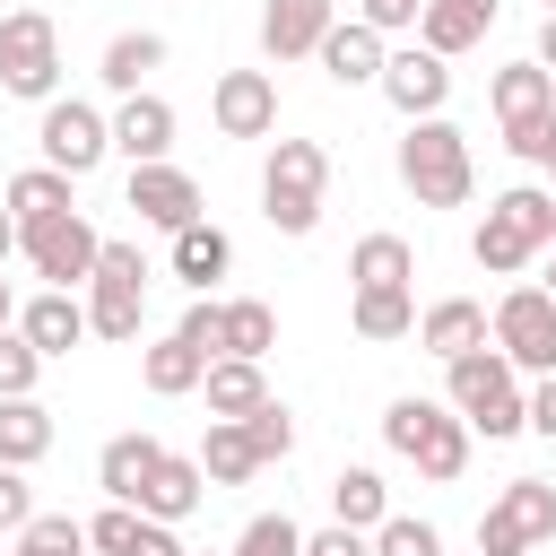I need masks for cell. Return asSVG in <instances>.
<instances>
[{"mask_svg":"<svg viewBox=\"0 0 556 556\" xmlns=\"http://www.w3.org/2000/svg\"><path fill=\"white\" fill-rule=\"evenodd\" d=\"M547 243H556V191L513 182V191L486 200V217H478V235H469V261H478L486 278H521Z\"/></svg>","mask_w":556,"mask_h":556,"instance_id":"obj_1","label":"cell"},{"mask_svg":"<svg viewBox=\"0 0 556 556\" xmlns=\"http://www.w3.org/2000/svg\"><path fill=\"white\" fill-rule=\"evenodd\" d=\"M382 443L400 452V460H417V478H434V486H452L460 469H469V417L460 408H443V400H417V391H400L391 408H382Z\"/></svg>","mask_w":556,"mask_h":556,"instance_id":"obj_2","label":"cell"},{"mask_svg":"<svg viewBox=\"0 0 556 556\" xmlns=\"http://www.w3.org/2000/svg\"><path fill=\"white\" fill-rule=\"evenodd\" d=\"M400 182L417 191V208H469V182H478V165H469V130L443 122V113L408 122V139H400Z\"/></svg>","mask_w":556,"mask_h":556,"instance_id":"obj_3","label":"cell"},{"mask_svg":"<svg viewBox=\"0 0 556 556\" xmlns=\"http://www.w3.org/2000/svg\"><path fill=\"white\" fill-rule=\"evenodd\" d=\"M443 382H452V408L469 417V434H486V443L521 434V374L504 365V348H495V339H486V348L443 356Z\"/></svg>","mask_w":556,"mask_h":556,"instance_id":"obj_4","label":"cell"},{"mask_svg":"<svg viewBox=\"0 0 556 556\" xmlns=\"http://www.w3.org/2000/svg\"><path fill=\"white\" fill-rule=\"evenodd\" d=\"M321 191H330V148L321 139H278L261 165V217L278 235H313L321 226Z\"/></svg>","mask_w":556,"mask_h":556,"instance_id":"obj_5","label":"cell"},{"mask_svg":"<svg viewBox=\"0 0 556 556\" xmlns=\"http://www.w3.org/2000/svg\"><path fill=\"white\" fill-rule=\"evenodd\" d=\"M139 313H148V261L139 243H104L96 269H87V339H139Z\"/></svg>","mask_w":556,"mask_h":556,"instance_id":"obj_6","label":"cell"},{"mask_svg":"<svg viewBox=\"0 0 556 556\" xmlns=\"http://www.w3.org/2000/svg\"><path fill=\"white\" fill-rule=\"evenodd\" d=\"M0 96H26V104L61 96V26L43 9H9L0 17Z\"/></svg>","mask_w":556,"mask_h":556,"instance_id":"obj_7","label":"cell"},{"mask_svg":"<svg viewBox=\"0 0 556 556\" xmlns=\"http://www.w3.org/2000/svg\"><path fill=\"white\" fill-rule=\"evenodd\" d=\"M486 104H495V130H504V148L530 165V156H539V130L556 122V70H539V61H513V70H495V78H486Z\"/></svg>","mask_w":556,"mask_h":556,"instance_id":"obj_8","label":"cell"},{"mask_svg":"<svg viewBox=\"0 0 556 556\" xmlns=\"http://www.w3.org/2000/svg\"><path fill=\"white\" fill-rule=\"evenodd\" d=\"M35 148H43V165H61L70 182H87V174L113 156V113H96L87 96H52L43 122H35Z\"/></svg>","mask_w":556,"mask_h":556,"instance_id":"obj_9","label":"cell"},{"mask_svg":"<svg viewBox=\"0 0 556 556\" xmlns=\"http://www.w3.org/2000/svg\"><path fill=\"white\" fill-rule=\"evenodd\" d=\"M486 339L504 348L513 374H556V295L547 287H504V304L486 313Z\"/></svg>","mask_w":556,"mask_h":556,"instance_id":"obj_10","label":"cell"},{"mask_svg":"<svg viewBox=\"0 0 556 556\" xmlns=\"http://www.w3.org/2000/svg\"><path fill=\"white\" fill-rule=\"evenodd\" d=\"M539 539H556V486L547 478H513L478 513V556H530Z\"/></svg>","mask_w":556,"mask_h":556,"instance_id":"obj_11","label":"cell"},{"mask_svg":"<svg viewBox=\"0 0 556 556\" xmlns=\"http://www.w3.org/2000/svg\"><path fill=\"white\" fill-rule=\"evenodd\" d=\"M17 252L35 261V278H43V287H87V269H96L104 235H96L78 208H61V217H35V226H17Z\"/></svg>","mask_w":556,"mask_h":556,"instance_id":"obj_12","label":"cell"},{"mask_svg":"<svg viewBox=\"0 0 556 556\" xmlns=\"http://www.w3.org/2000/svg\"><path fill=\"white\" fill-rule=\"evenodd\" d=\"M374 87L391 96V113L426 122V113H443V104H452V61H443V52H426V43H400V52H382V78H374Z\"/></svg>","mask_w":556,"mask_h":556,"instance_id":"obj_13","label":"cell"},{"mask_svg":"<svg viewBox=\"0 0 556 556\" xmlns=\"http://www.w3.org/2000/svg\"><path fill=\"white\" fill-rule=\"evenodd\" d=\"M208 122H217V139H269L278 130V78L269 70H217Z\"/></svg>","mask_w":556,"mask_h":556,"instance_id":"obj_14","label":"cell"},{"mask_svg":"<svg viewBox=\"0 0 556 556\" xmlns=\"http://www.w3.org/2000/svg\"><path fill=\"white\" fill-rule=\"evenodd\" d=\"M130 208H139V226H165V235H182L191 217H200V182L174 165V156H156V165H130V191H122Z\"/></svg>","mask_w":556,"mask_h":556,"instance_id":"obj_15","label":"cell"},{"mask_svg":"<svg viewBox=\"0 0 556 556\" xmlns=\"http://www.w3.org/2000/svg\"><path fill=\"white\" fill-rule=\"evenodd\" d=\"M330 26H339V0H269L261 9V52L269 61H313Z\"/></svg>","mask_w":556,"mask_h":556,"instance_id":"obj_16","label":"cell"},{"mask_svg":"<svg viewBox=\"0 0 556 556\" xmlns=\"http://www.w3.org/2000/svg\"><path fill=\"white\" fill-rule=\"evenodd\" d=\"M17 330H26L35 356L52 365V356H70V348L87 339V295H78V287H43V295L17 304Z\"/></svg>","mask_w":556,"mask_h":556,"instance_id":"obj_17","label":"cell"},{"mask_svg":"<svg viewBox=\"0 0 556 556\" xmlns=\"http://www.w3.org/2000/svg\"><path fill=\"white\" fill-rule=\"evenodd\" d=\"M382 52H391V35H374L365 17H339V26L321 35V52H313V61H321V78H330V87H374V78H382Z\"/></svg>","mask_w":556,"mask_h":556,"instance_id":"obj_18","label":"cell"},{"mask_svg":"<svg viewBox=\"0 0 556 556\" xmlns=\"http://www.w3.org/2000/svg\"><path fill=\"white\" fill-rule=\"evenodd\" d=\"M113 156H130V165H156V156H174V104L165 96H122V113H113Z\"/></svg>","mask_w":556,"mask_h":556,"instance_id":"obj_19","label":"cell"},{"mask_svg":"<svg viewBox=\"0 0 556 556\" xmlns=\"http://www.w3.org/2000/svg\"><path fill=\"white\" fill-rule=\"evenodd\" d=\"M200 495H208L200 452H156V469H148V486H139V513H148V521H191Z\"/></svg>","mask_w":556,"mask_h":556,"instance_id":"obj_20","label":"cell"},{"mask_svg":"<svg viewBox=\"0 0 556 556\" xmlns=\"http://www.w3.org/2000/svg\"><path fill=\"white\" fill-rule=\"evenodd\" d=\"M87 547H104V556H182L174 521H148L139 504H104V513L87 521Z\"/></svg>","mask_w":556,"mask_h":556,"instance_id":"obj_21","label":"cell"},{"mask_svg":"<svg viewBox=\"0 0 556 556\" xmlns=\"http://www.w3.org/2000/svg\"><path fill=\"white\" fill-rule=\"evenodd\" d=\"M486 26H495V0H426L417 9V43L443 52V61H460L469 43H486Z\"/></svg>","mask_w":556,"mask_h":556,"instance_id":"obj_22","label":"cell"},{"mask_svg":"<svg viewBox=\"0 0 556 556\" xmlns=\"http://www.w3.org/2000/svg\"><path fill=\"white\" fill-rule=\"evenodd\" d=\"M426 356H460V348H486V304L478 295H443V304H426L417 313V330H408Z\"/></svg>","mask_w":556,"mask_h":556,"instance_id":"obj_23","label":"cell"},{"mask_svg":"<svg viewBox=\"0 0 556 556\" xmlns=\"http://www.w3.org/2000/svg\"><path fill=\"white\" fill-rule=\"evenodd\" d=\"M226 269H235V235H226V226H208V217H191V226L174 235V278H182L191 295H208Z\"/></svg>","mask_w":556,"mask_h":556,"instance_id":"obj_24","label":"cell"},{"mask_svg":"<svg viewBox=\"0 0 556 556\" xmlns=\"http://www.w3.org/2000/svg\"><path fill=\"white\" fill-rule=\"evenodd\" d=\"M156 434H113L104 452H96V486H104V504H139V486H148V469H156Z\"/></svg>","mask_w":556,"mask_h":556,"instance_id":"obj_25","label":"cell"},{"mask_svg":"<svg viewBox=\"0 0 556 556\" xmlns=\"http://www.w3.org/2000/svg\"><path fill=\"white\" fill-rule=\"evenodd\" d=\"M156 70H165V35H148V26L113 35V43H104V61H96V78H104L113 96H139V87H148Z\"/></svg>","mask_w":556,"mask_h":556,"instance_id":"obj_26","label":"cell"},{"mask_svg":"<svg viewBox=\"0 0 556 556\" xmlns=\"http://www.w3.org/2000/svg\"><path fill=\"white\" fill-rule=\"evenodd\" d=\"M200 374H208V356L182 339V330H165V339H148V356H139V382L156 391V400H182V391H200Z\"/></svg>","mask_w":556,"mask_h":556,"instance_id":"obj_27","label":"cell"},{"mask_svg":"<svg viewBox=\"0 0 556 556\" xmlns=\"http://www.w3.org/2000/svg\"><path fill=\"white\" fill-rule=\"evenodd\" d=\"M200 391H208V417H252V408L269 400V374H261L252 356H208Z\"/></svg>","mask_w":556,"mask_h":556,"instance_id":"obj_28","label":"cell"},{"mask_svg":"<svg viewBox=\"0 0 556 556\" xmlns=\"http://www.w3.org/2000/svg\"><path fill=\"white\" fill-rule=\"evenodd\" d=\"M43 452H52V408H43L35 391L0 400V460H9V469H35Z\"/></svg>","mask_w":556,"mask_h":556,"instance_id":"obj_29","label":"cell"},{"mask_svg":"<svg viewBox=\"0 0 556 556\" xmlns=\"http://www.w3.org/2000/svg\"><path fill=\"white\" fill-rule=\"evenodd\" d=\"M9 217L17 226H35V217H61V208H78V182L61 174V165H26V174H9Z\"/></svg>","mask_w":556,"mask_h":556,"instance_id":"obj_30","label":"cell"},{"mask_svg":"<svg viewBox=\"0 0 556 556\" xmlns=\"http://www.w3.org/2000/svg\"><path fill=\"white\" fill-rule=\"evenodd\" d=\"M408 278H417L408 235H356V252H348V287H408Z\"/></svg>","mask_w":556,"mask_h":556,"instance_id":"obj_31","label":"cell"},{"mask_svg":"<svg viewBox=\"0 0 556 556\" xmlns=\"http://www.w3.org/2000/svg\"><path fill=\"white\" fill-rule=\"evenodd\" d=\"M348 321H356V339H408L417 330V295L408 287H356Z\"/></svg>","mask_w":556,"mask_h":556,"instance_id":"obj_32","label":"cell"},{"mask_svg":"<svg viewBox=\"0 0 556 556\" xmlns=\"http://www.w3.org/2000/svg\"><path fill=\"white\" fill-rule=\"evenodd\" d=\"M200 478H208V486H243V478H261V460H252V443H243L235 417H208V434H200Z\"/></svg>","mask_w":556,"mask_h":556,"instance_id":"obj_33","label":"cell"},{"mask_svg":"<svg viewBox=\"0 0 556 556\" xmlns=\"http://www.w3.org/2000/svg\"><path fill=\"white\" fill-rule=\"evenodd\" d=\"M391 513V486L374 478V469H339L330 478V521H348V530H374Z\"/></svg>","mask_w":556,"mask_h":556,"instance_id":"obj_34","label":"cell"},{"mask_svg":"<svg viewBox=\"0 0 556 556\" xmlns=\"http://www.w3.org/2000/svg\"><path fill=\"white\" fill-rule=\"evenodd\" d=\"M269 348H278V313H269L261 295H235V304H226V356H252V365H261Z\"/></svg>","mask_w":556,"mask_h":556,"instance_id":"obj_35","label":"cell"},{"mask_svg":"<svg viewBox=\"0 0 556 556\" xmlns=\"http://www.w3.org/2000/svg\"><path fill=\"white\" fill-rule=\"evenodd\" d=\"M235 426H243V443H252V460H261V469L295 452V417H287V400H278V391H269L252 417H235Z\"/></svg>","mask_w":556,"mask_h":556,"instance_id":"obj_36","label":"cell"},{"mask_svg":"<svg viewBox=\"0 0 556 556\" xmlns=\"http://www.w3.org/2000/svg\"><path fill=\"white\" fill-rule=\"evenodd\" d=\"M9 556H87V521H70V513H35V521L9 539Z\"/></svg>","mask_w":556,"mask_h":556,"instance_id":"obj_37","label":"cell"},{"mask_svg":"<svg viewBox=\"0 0 556 556\" xmlns=\"http://www.w3.org/2000/svg\"><path fill=\"white\" fill-rule=\"evenodd\" d=\"M226 556H304V530L287 521V513H252L243 530H235V547Z\"/></svg>","mask_w":556,"mask_h":556,"instance_id":"obj_38","label":"cell"},{"mask_svg":"<svg viewBox=\"0 0 556 556\" xmlns=\"http://www.w3.org/2000/svg\"><path fill=\"white\" fill-rule=\"evenodd\" d=\"M374 556H443V530L434 521H408V513H382L374 521Z\"/></svg>","mask_w":556,"mask_h":556,"instance_id":"obj_39","label":"cell"},{"mask_svg":"<svg viewBox=\"0 0 556 556\" xmlns=\"http://www.w3.org/2000/svg\"><path fill=\"white\" fill-rule=\"evenodd\" d=\"M35 382H43V356H35V339L9 321V330H0V400H17V391H35Z\"/></svg>","mask_w":556,"mask_h":556,"instance_id":"obj_40","label":"cell"},{"mask_svg":"<svg viewBox=\"0 0 556 556\" xmlns=\"http://www.w3.org/2000/svg\"><path fill=\"white\" fill-rule=\"evenodd\" d=\"M174 330H182L200 356H226V304H217V295H191V313H182Z\"/></svg>","mask_w":556,"mask_h":556,"instance_id":"obj_41","label":"cell"},{"mask_svg":"<svg viewBox=\"0 0 556 556\" xmlns=\"http://www.w3.org/2000/svg\"><path fill=\"white\" fill-rule=\"evenodd\" d=\"M26 521H35V486H26V469L0 460V539H17Z\"/></svg>","mask_w":556,"mask_h":556,"instance_id":"obj_42","label":"cell"},{"mask_svg":"<svg viewBox=\"0 0 556 556\" xmlns=\"http://www.w3.org/2000/svg\"><path fill=\"white\" fill-rule=\"evenodd\" d=\"M304 556H374V530H348V521H321V530H304Z\"/></svg>","mask_w":556,"mask_h":556,"instance_id":"obj_43","label":"cell"},{"mask_svg":"<svg viewBox=\"0 0 556 556\" xmlns=\"http://www.w3.org/2000/svg\"><path fill=\"white\" fill-rule=\"evenodd\" d=\"M417 9H426V0H356V17H365L374 35H417Z\"/></svg>","mask_w":556,"mask_h":556,"instance_id":"obj_44","label":"cell"},{"mask_svg":"<svg viewBox=\"0 0 556 556\" xmlns=\"http://www.w3.org/2000/svg\"><path fill=\"white\" fill-rule=\"evenodd\" d=\"M521 434L556 443V374H539V391H521Z\"/></svg>","mask_w":556,"mask_h":556,"instance_id":"obj_45","label":"cell"},{"mask_svg":"<svg viewBox=\"0 0 556 556\" xmlns=\"http://www.w3.org/2000/svg\"><path fill=\"white\" fill-rule=\"evenodd\" d=\"M539 70H556V17H539V52H530Z\"/></svg>","mask_w":556,"mask_h":556,"instance_id":"obj_46","label":"cell"},{"mask_svg":"<svg viewBox=\"0 0 556 556\" xmlns=\"http://www.w3.org/2000/svg\"><path fill=\"white\" fill-rule=\"evenodd\" d=\"M17 252V217H9V200H0V261Z\"/></svg>","mask_w":556,"mask_h":556,"instance_id":"obj_47","label":"cell"},{"mask_svg":"<svg viewBox=\"0 0 556 556\" xmlns=\"http://www.w3.org/2000/svg\"><path fill=\"white\" fill-rule=\"evenodd\" d=\"M530 165H547V174H556V122L539 130V156H530Z\"/></svg>","mask_w":556,"mask_h":556,"instance_id":"obj_48","label":"cell"},{"mask_svg":"<svg viewBox=\"0 0 556 556\" xmlns=\"http://www.w3.org/2000/svg\"><path fill=\"white\" fill-rule=\"evenodd\" d=\"M9 321H17V295H9V278H0V330H9Z\"/></svg>","mask_w":556,"mask_h":556,"instance_id":"obj_49","label":"cell"},{"mask_svg":"<svg viewBox=\"0 0 556 556\" xmlns=\"http://www.w3.org/2000/svg\"><path fill=\"white\" fill-rule=\"evenodd\" d=\"M547 295H556V269H547Z\"/></svg>","mask_w":556,"mask_h":556,"instance_id":"obj_50","label":"cell"},{"mask_svg":"<svg viewBox=\"0 0 556 556\" xmlns=\"http://www.w3.org/2000/svg\"><path fill=\"white\" fill-rule=\"evenodd\" d=\"M547 17H556V0H547Z\"/></svg>","mask_w":556,"mask_h":556,"instance_id":"obj_51","label":"cell"},{"mask_svg":"<svg viewBox=\"0 0 556 556\" xmlns=\"http://www.w3.org/2000/svg\"><path fill=\"white\" fill-rule=\"evenodd\" d=\"M182 556H191V547H182Z\"/></svg>","mask_w":556,"mask_h":556,"instance_id":"obj_52","label":"cell"}]
</instances>
